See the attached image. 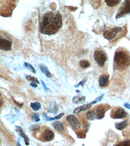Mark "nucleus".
<instances>
[{
    "instance_id": "f3484780",
    "label": "nucleus",
    "mask_w": 130,
    "mask_h": 146,
    "mask_svg": "<svg viewBox=\"0 0 130 146\" xmlns=\"http://www.w3.org/2000/svg\"><path fill=\"white\" fill-rule=\"evenodd\" d=\"M86 116H87L88 119L89 120H93L97 118L95 110H89L86 114Z\"/></svg>"
},
{
    "instance_id": "393cba45",
    "label": "nucleus",
    "mask_w": 130,
    "mask_h": 146,
    "mask_svg": "<svg viewBox=\"0 0 130 146\" xmlns=\"http://www.w3.org/2000/svg\"><path fill=\"white\" fill-rule=\"evenodd\" d=\"M64 113H61V114H59V115H58L57 116H56V117H55L54 118H50V117H47V115L46 116V120H55V119H60L62 116H63V115H64Z\"/></svg>"
},
{
    "instance_id": "a211bd4d",
    "label": "nucleus",
    "mask_w": 130,
    "mask_h": 146,
    "mask_svg": "<svg viewBox=\"0 0 130 146\" xmlns=\"http://www.w3.org/2000/svg\"><path fill=\"white\" fill-rule=\"evenodd\" d=\"M105 2L109 7H113L118 4L120 3V1L119 0H105Z\"/></svg>"
},
{
    "instance_id": "4be33fe9",
    "label": "nucleus",
    "mask_w": 130,
    "mask_h": 146,
    "mask_svg": "<svg viewBox=\"0 0 130 146\" xmlns=\"http://www.w3.org/2000/svg\"><path fill=\"white\" fill-rule=\"evenodd\" d=\"M116 146H130V141L126 140L119 143Z\"/></svg>"
},
{
    "instance_id": "9d476101",
    "label": "nucleus",
    "mask_w": 130,
    "mask_h": 146,
    "mask_svg": "<svg viewBox=\"0 0 130 146\" xmlns=\"http://www.w3.org/2000/svg\"><path fill=\"white\" fill-rule=\"evenodd\" d=\"M12 42L4 38H0V48L2 50L9 51L11 49Z\"/></svg>"
},
{
    "instance_id": "412c9836",
    "label": "nucleus",
    "mask_w": 130,
    "mask_h": 146,
    "mask_svg": "<svg viewBox=\"0 0 130 146\" xmlns=\"http://www.w3.org/2000/svg\"><path fill=\"white\" fill-rule=\"evenodd\" d=\"M85 100V97L82 96V97H80V96H75L74 97L73 99V102L75 104H78L80 102H82Z\"/></svg>"
},
{
    "instance_id": "a878e982",
    "label": "nucleus",
    "mask_w": 130,
    "mask_h": 146,
    "mask_svg": "<svg viewBox=\"0 0 130 146\" xmlns=\"http://www.w3.org/2000/svg\"><path fill=\"white\" fill-rule=\"evenodd\" d=\"M32 119L35 121H40V117H39V114L38 113H34L33 114Z\"/></svg>"
},
{
    "instance_id": "dca6fc26",
    "label": "nucleus",
    "mask_w": 130,
    "mask_h": 146,
    "mask_svg": "<svg viewBox=\"0 0 130 146\" xmlns=\"http://www.w3.org/2000/svg\"><path fill=\"white\" fill-rule=\"evenodd\" d=\"M128 125V122L127 120L125 121H123L122 122L120 123H115V127L118 130H122L123 129H124L125 127H127Z\"/></svg>"
},
{
    "instance_id": "f03ea898",
    "label": "nucleus",
    "mask_w": 130,
    "mask_h": 146,
    "mask_svg": "<svg viewBox=\"0 0 130 146\" xmlns=\"http://www.w3.org/2000/svg\"><path fill=\"white\" fill-rule=\"evenodd\" d=\"M130 65V54L128 51L123 48H119L115 53L114 68L123 70L127 68Z\"/></svg>"
},
{
    "instance_id": "5701e85b",
    "label": "nucleus",
    "mask_w": 130,
    "mask_h": 146,
    "mask_svg": "<svg viewBox=\"0 0 130 146\" xmlns=\"http://www.w3.org/2000/svg\"><path fill=\"white\" fill-rule=\"evenodd\" d=\"M26 78L28 79V80L32 81L33 82H35V83H37V84L39 83V82L38 81V80H37V78H35L34 77H32V76H26Z\"/></svg>"
},
{
    "instance_id": "c756f323",
    "label": "nucleus",
    "mask_w": 130,
    "mask_h": 146,
    "mask_svg": "<svg viewBox=\"0 0 130 146\" xmlns=\"http://www.w3.org/2000/svg\"><path fill=\"white\" fill-rule=\"evenodd\" d=\"M17 145H18V146H21L20 144H19V143H17Z\"/></svg>"
},
{
    "instance_id": "423d86ee",
    "label": "nucleus",
    "mask_w": 130,
    "mask_h": 146,
    "mask_svg": "<svg viewBox=\"0 0 130 146\" xmlns=\"http://www.w3.org/2000/svg\"><path fill=\"white\" fill-rule=\"evenodd\" d=\"M110 108L107 104H101L97 106L94 109L96 113V117L98 119H103L104 117L106 112Z\"/></svg>"
},
{
    "instance_id": "9b49d317",
    "label": "nucleus",
    "mask_w": 130,
    "mask_h": 146,
    "mask_svg": "<svg viewBox=\"0 0 130 146\" xmlns=\"http://www.w3.org/2000/svg\"><path fill=\"white\" fill-rule=\"evenodd\" d=\"M109 76L107 74H103L99 78V85L101 88L107 86L109 82Z\"/></svg>"
},
{
    "instance_id": "6ab92c4d",
    "label": "nucleus",
    "mask_w": 130,
    "mask_h": 146,
    "mask_svg": "<svg viewBox=\"0 0 130 146\" xmlns=\"http://www.w3.org/2000/svg\"><path fill=\"white\" fill-rule=\"evenodd\" d=\"M30 106L34 110V111H38L41 107V104L38 102H31L30 104Z\"/></svg>"
},
{
    "instance_id": "bb28decb",
    "label": "nucleus",
    "mask_w": 130,
    "mask_h": 146,
    "mask_svg": "<svg viewBox=\"0 0 130 146\" xmlns=\"http://www.w3.org/2000/svg\"><path fill=\"white\" fill-rule=\"evenodd\" d=\"M40 126L38 125H34L32 126H31L30 129L33 131H36L40 129Z\"/></svg>"
},
{
    "instance_id": "ddd939ff",
    "label": "nucleus",
    "mask_w": 130,
    "mask_h": 146,
    "mask_svg": "<svg viewBox=\"0 0 130 146\" xmlns=\"http://www.w3.org/2000/svg\"><path fill=\"white\" fill-rule=\"evenodd\" d=\"M16 130H17V132L19 133V134L23 138L26 145H29V139L28 137L23 133V130L21 127L20 126H16Z\"/></svg>"
},
{
    "instance_id": "aec40b11",
    "label": "nucleus",
    "mask_w": 130,
    "mask_h": 146,
    "mask_svg": "<svg viewBox=\"0 0 130 146\" xmlns=\"http://www.w3.org/2000/svg\"><path fill=\"white\" fill-rule=\"evenodd\" d=\"M80 66L83 68H86L90 66V62L88 60H82L80 62Z\"/></svg>"
},
{
    "instance_id": "f257e3e1",
    "label": "nucleus",
    "mask_w": 130,
    "mask_h": 146,
    "mask_svg": "<svg viewBox=\"0 0 130 146\" xmlns=\"http://www.w3.org/2000/svg\"><path fill=\"white\" fill-rule=\"evenodd\" d=\"M62 26V16L59 11H48L41 17L40 31L43 34L51 35L57 33Z\"/></svg>"
},
{
    "instance_id": "b1692460",
    "label": "nucleus",
    "mask_w": 130,
    "mask_h": 146,
    "mask_svg": "<svg viewBox=\"0 0 130 146\" xmlns=\"http://www.w3.org/2000/svg\"><path fill=\"white\" fill-rule=\"evenodd\" d=\"M24 64H25V66L26 67H27V68H28L30 71H33L34 73H35V72H35V69H34V68L33 67V66L31 65H30L29 64L27 63V62H25Z\"/></svg>"
},
{
    "instance_id": "0eeeda50",
    "label": "nucleus",
    "mask_w": 130,
    "mask_h": 146,
    "mask_svg": "<svg viewBox=\"0 0 130 146\" xmlns=\"http://www.w3.org/2000/svg\"><path fill=\"white\" fill-rule=\"evenodd\" d=\"M129 13H130V1H125L119 9L116 15V18L121 17Z\"/></svg>"
},
{
    "instance_id": "20e7f679",
    "label": "nucleus",
    "mask_w": 130,
    "mask_h": 146,
    "mask_svg": "<svg viewBox=\"0 0 130 146\" xmlns=\"http://www.w3.org/2000/svg\"><path fill=\"white\" fill-rule=\"evenodd\" d=\"M94 57L96 62L100 66H103L107 60V54L101 49H97L94 53Z\"/></svg>"
},
{
    "instance_id": "39448f33",
    "label": "nucleus",
    "mask_w": 130,
    "mask_h": 146,
    "mask_svg": "<svg viewBox=\"0 0 130 146\" xmlns=\"http://www.w3.org/2000/svg\"><path fill=\"white\" fill-rule=\"evenodd\" d=\"M127 115V113L122 107H116L112 109L110 116L112 119H123Z\"/></svg>"
},
{
    "instance_id": "4468645a",
    "label": "nucleus",
    "mask_w": 130,
    "mask_h": 146,
    "mask_svg": "<svg viewBox=\"0 0 130 146\" xmlns=\"http://www.w3.org/2000/svg\"><path fill=\"white\" fill-rule=\"evenodd\" d=\"M91 104H86L84 106H82L81 107H79L76 108V109H74V110L73 111L74 113H78L81 111H84L87 110L89 109L91 107Z\"/></svg>"
},
{
    "instance_id": "2eb2a0df",
    "label": "nucleus",
    "mask_w": 130,
    "mask_h": 146,
    "mask_svg": "<svg viewBox=\"0 0 130 146\" xmlns=\"http://www.w3.org/2000/svg\"><path fill=\"white\" fill-rule=\"evenodd\" d=\"M39 67L40 68V70L41 71V72H43L44 74L49 78H51L52 77V75H51V73L50 72V71H49L48 68L47 66H45L44 65H40Z\"/></svg>"
},
{
    "instance_id": "f8f14e48",
    "label": "nucleus",
    "mask_w": 130,
    "mask_h": 146,
    "mask_svg": "<svg viewBox=\"0 0 130 146\" xmlns=\"http://www.w3.org/2000/svg\"><path fill=\"white\" fill-rule=\"evenodd\" d=\"M52 126L53 127V128L56 131H59V132L63 131V130L64 129V127L63 123L61 122V121H55V122H53V123L52 124Z\"/></svg>"
},
{
    "instance_id": "cd10ccee",
    "label": "nucleus",
    "mask_w": 130,
    "mask_h": 146,
    "mask_svg": "<svg viewBox=\"0 0 130 146\" xmlns=\"http://www.w3.org/2000/svg\"><path fill=\"white\" fill-rule=\"evenodd\" d=\"M30 86L33 87V88H37V83H35V82H32L30 84Z\"/></svg>"
},
{
    "instance_id": "1a4fd4ad",
    "label": "nucleus",
    "mask_w": 130,
    "mask_h": 146,
    "mask_svg": "<svg viewBox=\"0 0 130 146\" xmlns=\"http://www.w3.org/2000/svg\"><path fill=\"white\" fill-rule=\"evenodd\" d=\"M41 132V139L45 141H50L54 138V133L49 129H45Z\"/></svg>"
},
{
    "instance_id": "c85d7f7f",
    "label": "nucleus",
    "mask_w": 130,
    "mask_h": 146,
    "mask_svg": "<svg viewBox=\"0 0 130 146\" xmlns=\"http://www.w3.org/2000/svg\"><path fill=\"white\" fill-rule=\"evenodd\" d=\"M124 106H125L126 108L130 109V105H129V104H125L124 105Z\"/></svg>"
},
{
    "instance_id": "6e6552de",
    "label": "nucleus",
    "mask_w": 130,
    "mask_h": 146,
    "mask_svg": "<svg viewBox=\"0 0 130 146\" xmlns=\"http://www.w3.org/2000/svg\"><path fill=\"white\" fill-rule=\"evenodd\" d=\"M67 120L69 121L71 126L73 127L74 129H79L80 127V123L79 120L77 119L76 116L73 115H69L66 117Z\"/></svg>"
},
{
    "instance_id": "7ed1b4c3",
    "label": "nucleus",
    "mask_w": 130,
    "mask_h": 146,
    "mask_svg": "<svg viewBox=\"0 0 130 146\" xmlns=\"http://www.w3.org/2000/svg\"><path fill=\"white\" fill-rule=\"evenodd\" d=\"M124 29L121 27L111 28L106 30L103 34L104 37L109 41H116L125 35Z\"/></svg>"
}]
</instances>
